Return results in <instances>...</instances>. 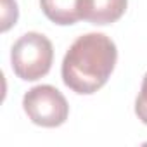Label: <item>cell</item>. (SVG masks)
Segmentation results:
<instances>
[{"label": "cell", "mask_w": 147, "mask_h": 147, "mask_svg": "<svg viewBox=\"0 0 147 147\" xmlns=\"http://www.w3.org/2000/svg\"><path fill=\"white\" fill-rule=\"evenodd\" d=\"M118 61L114 42L104 33H87L78 36L62 61L64 85L80 95L100 90L113 75Z\"/></svg>", "instance_id": "1"}, {"label": "cell", "mask_w": 147, "mask_h": 147, "mask_svg": "<svg viewBox=\"0 0 147 147\" xmlns=\"http://www.w3.org/2000/svg\"><path fill=\"white\" fill-rule=\"evenodd\" d=\"M54 49L52 42L36 31L24 33L11 50V64L16 76L24 82L43 78L52 67Z\"/></svg>", "instance_id": "2"}, {"label": "cell", "mask_w": 147, "mask_h": 147, "mask_svg": "<svg viewBox=\"0 0 147 147\" xmlns=\"http://www.w3.org/2000/svg\"><path fill=\"white\" fill-rule=\"evenodd\" d=\"M23 109L35 125L43 128L61 126L69 116V104L66 97L52 85L30 88L23 97Z\"/></svg>", "instance_id": "3"}, {"label": "cell", "mask_w": 147, "mask_h": 147, "mask_svg": "<svg viewBox=\"0 0 147 147\" xmlns=\"http://www.w3.org/2000/svg\"><path fill=\"white\" fill-rule=\"evenodd\" d=\"M128 0H78L83 21L97 26L113 24L126 12Z\"/></svg>", "instance_id": "4"}, {"label": "cell", "mask_w": 147, "mask_h": 147, "mask_svg": "<svg viewBox=\"0 0 147 147\" xmlns=\"http://www.w3.org/2000/svg\"><path fill=\"white\" fill-rule=\"evenodd\" d=\"M43 14L59 26H69L82 19L78 0H40Z\"/></svg>", "instance_id": "5"}, {"label": "cell", "mask_w": 147, "mask_h": 147, "mask_svg": "<svg viewBox=\"0 0 147 147\" xmlns=\"http://www.w3.org/2000/svg\"><path fill=\"white\" fill-rule=\"evenodd\" d=\"M2 31H7L18 21V4L14 0H2Z\"/></svg>", "instance_id": "6"}, {"label": "cell", "mask_w": 147, "mask_h": 147, "mask_svg": "<svg viewBox=\"0 0 147 147\" xmlns=\"http://www.w3.org/2000/svg\"><path fill=\"white\" fill-rule=\"evenodd\" d=\"M135 114L138 116V119L144 125H147V73H145L144 82H142L140 94L135 100Z\"/></svg>", "instance_id": "7"}]
</instances>
